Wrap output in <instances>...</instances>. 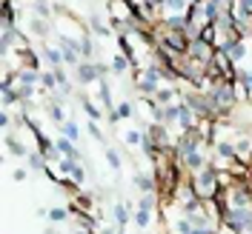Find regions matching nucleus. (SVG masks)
<instances>
[{
	"instance_id": "obj_1",
	"label": "nucleus",
	"mask_w": 252,
	"mask_h": 234,
	"mask_svg": "<svg viewBox=\"0 0 252 234\" xmlns=\"http://www.w3.org/2000/svg\"><path fill=\"white\" fill-rule=\"evenodd\" d=\"M206 94L215 100V106L220 109V114H223V117H229V111L241 103L235 80H215V83H212V89H209Z\"/></svg>"
},
{
	"instance_id": "obj_2",
	"label": "nucleus",
	"mask_w": 252,
	"mask_h": 234,
	"mask_svg": "<svg viewBox=\"0 0 252 234\" xmlns=\"http://www.w3.org/2000/svg\"><path fill=\"white\" fill-rule=\"evenodd\" d=\"M189 183H192V188H195V194L201 197V200H212L215 194H218V169L212 166V160H209V166L206 169H201V172L189 174Z\"/></svg>"
},
{
	"instance_id": "obj_3",
	"label": "nucleus",
	"mask_w": 252,
	"mask_h": 234,
	"mask_svg": "<svg viewBox=\"0 0 252 234\" xmlns=\"http://www.w3.org/2000/svg\"><path fill=\"white\" fill-rule=\"evenodd\" d=\"M75 80H78V86H92V83H100L103 80V75H100V69H97V63H92V60H83L75 69Z\"/></svg>"
},
{
	"instance_id": "obj_4",
	"label": "nucleus",
	"mask_w": 252,
	"mask_h": 234,
	"mask_svg": "<svg viewBox=\"0 0 252 234\" xmlns=\"http://www.w3.org/2000/svg\"><path fill=\"white\" fill-rule=\"evenodd\" d=\"M212 54H215V46H212V43H206V40H201V37L189 40V52H187V57H195V60L209 63V60H212Z\"/></svg>"
},
{
	"instance_id": "obj_5",
	"label": "nucleus",
	"mask_w": 252,
	"mask_h": 234,
	"mask_svg": "<svg viewBox=\"0 0 252 234\" xmlns=\"http://www.w3.org/2000/svg\"><path fill=\"white\" fill-rule=\"evenodd\" d=\"M132 186L138 188L141 194H149V191H158L155 172H152V174H141V172H135V174H132Z\"/></svg>"
},
{
	"instance_id": "obj_6",
	"label": "nucleus",
	"mask_w": 252,
	"mask_h": 234,
	"mask_svg": "<svg viewBox=\"0 0 252 234\" xmlns=\"http://www.w3.org/2000/svg\"><path fill=\"white\" fill-rule=\"evenodd\" d=\"M112 217H115V223H118L121 229H126V226L132 223V217H135V208L129 203H118V206H112Z\"/></svg>"
},
{
	"instance_id": "obj_7",
	"label": "nucleus",
	"mask_w": 252,
	"mask_h": 234,
	"mask_svg": "<svg viewBox=\"0 0 252 234\" xmlns=\"http://www.w3.org/2000/svg\"><path fill=\"white\" fill-rule=\"evenodd\" d=\"M109 66H112V75H126V72H132V69H135L132 60L126 57L124 52H115V54H112V60H109Z\"/></svg>"
},
{
	"instance_id": "obj_8",
	"label": "nucleus",
	"mask_w": 252,
	"mask_h": 234,
	"mask_svg": "<svg viewBox=\"0 0 252 234\" xmlns=\"http://www.w3.org/2000/svg\"><path fill=\"white\" fill-rule=\"evenodd\" d=\"M40 57L52 66V69H58V66H66L63 63V49L61 46H43L40 49Z\"/></svg>"
},
{
	"instance_id": "obj_9",
	"label": "nucleus",
	"mask_w": 252,
	"mask_h": 234,
	"mask_svg": "<svg viewBox=\"0 0 252 234\" xmlns=\"http://www.w3.org/2000/svg\"><path fill=\"white\" fill-rule=\"evenodd\" d=\"M29 34H32V37L46 40L49 34H52V23H49V20H43V17H34V20L29 23Z\"/></svg>"
},
{
	"instance_id": "obj_10",
	"label": "nucleus",
	"mask_w": 252,
	"mask_h": 234,
	"mask_svg": "<svg viewBox=\"0 0 252 234\" xmlns=\"http://www.w3.org/2000/svg\"><path fill=\"white\" fill-rule=\"evenodd\" d=\"M58 152H61L63 157H72V160H80V152H78V146H75V140H69V137H58Z\"/></svg>"
},
{
	"instance_id": "obj_11",
	"label": "nucleus",
	"mask_w": 252,
	"mask_h": 234,
	"mask_svg": "<svg viewBox=\"0 0 252 234\" xmlns=\"http://www.w3.org/2000/svg\"><path fill=\"white\" fill-rule=\"evenodd\" d=\"M155 100L160 103V106H172V103H178V89H172V86H160L155 92Z\"/></svg>"
},
{
	"instance_id": "obj_12",
	"label": "nucleus",
	"mask_w": 252,
	"mask_h": 234,
	"mask_svg": "<svg viewBox=\"0 0 252 234\" xmlns=\"http://www.w3.org/2000/svg\"><path fill=\"white\" fill-rule=\"evenodd\" d=\"M32 12H34V17L52 20V17H55V6H52L49 0H34V3H32Z\"/></svg>"
},
{
	"instance_id": "obj_13",
	"label": "nucleus",
	"mask_w": 252,
	"mask_h": 234,
	"mask_svg": "<svg viewBox=\"0 0 252 234\" xmlns=\"http://www.w3.org/2000/svg\"><path fill=\"white\" fill-rule=\"evenodd\" d=\"M78 100H80V106H83V111H86V117H89V120H94V123H97V120L103 117V114H100V109H97V106H94V103L83 92H78Z\"/></svg>"
},
{
	"instance_id": "obj_14",
	"label": "nucleus",
	"mask_w": 252,
	"mask_h": 234,
	"mask_svg": "<svg viewBox=\"0 0 252 234\" xmlns=\"http://www.w3.org/2000/svg\"><path fill=\"white\" fill-rule=\"evenodd\" d=\"M3 137H6V149H9V152H12L15 157H29V152H26V146H23V143L17 140V137L12 134V131H6Z\"/></svg>"
},
{
	"instance_id": "obj_15",
	"label": "nucleus",
	"mask_w": 252,
	"mask_h": 234,
	"mask_svg": "<svg viewBox=\"0 0 252 234\" xmlns=\"http://www.w3.org/2000/svg\"><path fill=\"white\" fill-rule=\"evenodd\" d=\"M89 31L92 34H97V37H112V29H109V23H103L97 15L89 17Z\"/></svg>"
},
{
	"instance_id": "obj_16",
	"label": "nucleus",
	"mask_w": 252,
	"mask_h": 234,
	"mask_svg": "<svg viewBox=\"0 0 252 234\" xmlns=\"http://www.w3.org/2000/svg\"><path fill=\"white\" fill-rule=\"evenodd\" d=\"M78 52H80V60H92V54H94V40H92V34H89V31L80 37Z\"/></svg>"
},
{
	"instance_id": "obj_17",
	"label": "nucleus",
	"mask_w": 252,
	"mask_h": 234,
	"mask_svg": "<svg viewBox=\"0 0 252 234\" xmlns=\"http://www.w3.org/2000/svg\"><path fill=\"white\" fill-rule=\"evenodd\" d=\"M97 89H100V94H97V100H100V106H103L106 111H112L115 106H112V92H109V83H106V78H103L100 83H97Z\"/></svg>"
},
{
	"instance_id": "obj_18",
	"label": "nucleus",
	"mask_w": 252,
	"mask_h": 234,
	"mask_svg": "<svg viewBox=\"0 0 252 234\" xmlns=\"http://www.w3.org/2000/svg\"><path fill=\"white\" fill-rule=\"evenodd\" d=\"M132 223H135L138 229H149V226H152V211H146V208H138V206H135V217H132Z\"/></svg>"
},
{
	"instance_id": "obj_19",
	"label": "nucleus",
	"mask_w": 252,
	"mask_h": 234,
	"mask_svg": "<svg viewBox=\"0 0 252 234\" xmlns=\"http://www.w3.org/2000/svg\"><path fill=\"white\" fill-rule=\"evenodd\" d=\"M61 134L78 143V140H80V126L75 123V120H66V123H61Z\"/></svg>"
},
{
	"instance_id": "obj_20",
	"label": "nucleus",
	"mask_w": 252,
	"mask_h": 234,
	"mask_svg": "<svg viewBox=\"0 0 252 234\" xmlns=\"http://www.w3.org/2000/svg\"><path fill=\"white\" fill-rule=\"evenodd\" d=\"M46 111H49V117L55 120V123L61 126V123H66V111H63V106L61 103H49L46 106Z\"/></svg>"
},
{
	"instance_id": "obj_21",
	"label": "nucleus",
	"mask_w": 252,
	"mask_h": 234,
	"mask_svg": "<svg viewBox=\"0 0 252 234\" xmlns=\"http://www.w3.org/2000/svg\"><path fill=\"white\" fill-rule=\"evenodd\" d=\"M72 217V208H49V220L58 226V223H66V220Z\"/></svg>"
},
{
	"instance_id": "obj_22",
	"label": "nucleus",
	"mask_w": 252,
	"mask_h": 234,
	"mask_svg": "<svg viewBox=\"0 0 252 234\" xmlns=\"http://www.w3.org/2000/svg\"><path fill=\"white\" fill-rule=\"evenodd\" d=\"M143 137H146L143 131H138V129H129V131L124 134V143H126V146H132V149H135V146H141V143H143Z\"/></svg>"
},
{
	"instance_id": "obj_23",
	"label": "nucleus",
	"mask_w": 252,
	"mask_h": 234,
	"mask_svg": "<svg viewBox=\"0 0 252 234\" xmlns=\"http://www.w3.org/2000/svg\"><path fill=\"white\" fill-rule=\"evenodd\" d=\"M106 163H109V169H112V172H121V166H124L121 155H118L115 149H109V146H106Z\"/></svg>"
},
{
	"instance_id": "obj_24",
	"label": "nucleus",
	"mask_w": 252,
	"mask_h": 234,
	"mask_svg": "<svg viewBox=\"0 0 252 234\" xmlns=\"http://www.w3.org/2000/svg\"><path fill=\"white\" fill-rule=\"evenodd\" d=\"M69 177H72V180H75V183H78V186H83V183H86V169H83V163H75V169H72V172H69Z\"/></svg>"
},
{
	"instance_id": "obj_25",
	"label": "nucleus",
	"mask_w": 252,
	"mask_h": 234,
	"mask_svg": "<svg viewBox=\"0 0 252 234\" xmlns=\"http://www.w3.org/2000/svg\"><path fill=\"white\" fill-rule=\"evenodd\" d=\"M115 114H118V120H126V117L135 114V106L132 103H121V106H115Z\"/></svg>"
},
{
	"instance_id": "obj_26",
	"label": "nucleus",
	"mask_w": 252,
	"mask_h": 234,
	"mask_svg": "<svg viewBox=\"0 0 252 234\" xmlns=\"http://www.w3.org/2000/svg\"><path fill=\"white\" fill-rule=\"evenodd\" d=\"M86 131H89V134H92V137H94L97 143H103V146H106V140H103V131L97 129V123H94V120H89V126H86Z\"/></svg>"
},
{
	"instance_id": "obj_27",
	"label": "nucleus",
	"mask_w": 252,
	"mask_h": 234,
	"mask_svg": "<svg viewBox=\"0 0 252 234\" xmlns=\"http://www.w3.org/2000/svg\"><path fill=\"white\" fill-rule=\"evenodd\" d=\"M0 126H3V134H6V131H12V114H9V111H3V114H0Z\"/></svg>"
},
{
	"instance_id": "obj_28",
	"label": "nucleus",
	"mask_w": 252,
	"mask_h": 234,
	"mask_svg": "<svg viewBox=\"0 0 252 234\" xmlns=\"http://www.w3.org/2000/svg\"><path fill=\"white\" fill-rule=\"evenodd\" d=\"M12 177H15L17 183H23V180L29 177V169H15V174H12Z\"/></svg>"
},
{
	"instance_id": "obj_29",
	"label": "nucleus",
	"mask_w": 252,
	"mask_h": 234,
	"mask_svg": "<svg viewBox=\"0 0 252 234\" xmlns=\"http://www.w3.org/2000/svg\"><path fill=\"white\" fill-rule=\"evenodd\" d=\"M238 9H244V12H252V0H235Z\"/></svg>"
},
{
	"instance_id": "obj_30",
	"label": "nucleus",
	"mask_w": 252,
	"mask_h": 234,
	"mask_svg": "<svg viewBox=\"0 0 252 234\" xmlns=\"http://www.w3.org/2000/svg\"><path fill=\"white\" fill-rule=\"evenodd\" d=\"M43 234H58V229H55V226H49V229H46Z\"/></svg>"
},
{
	"instance_id": "obj_31",
	"label": "nucleus",
	"mask_w": 252,
	"mask_h": 234,
	"mask_svg": "<svg viewBox=\"0 0 252 234\" xmlns=\"http://www.w3.org/2000/svg\"><path fill=\"white\" fill-rule=\"evenodd\" d=\"M244 234H252V226H250V229H247V232H244Z\"/></svg>"
},
{
	"instance_id": "obj_32",
	"label": "nucleus",
	"mask_w": 252,
	"mask_h": 234,
	"mask_svg": "<svg viewBox=\"0 0 252 234\" xmlns=\"http://www.w3.org/2000/svg\"><path fill=\"white\" fill-rule=\"evenodd\" d=\"M121 234H126V232H121Z\"/></svg>"
}]
</instances>
